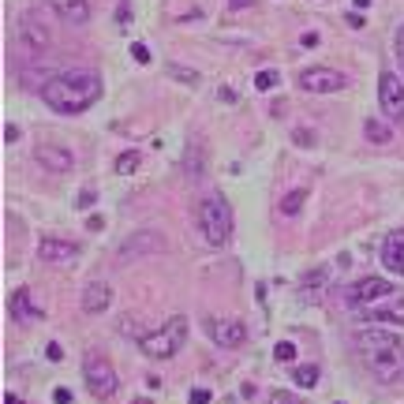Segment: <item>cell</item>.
Segmentation results:
<instances>
[{
	"mask_svg": "<svg viewBox=\"0 0 404 404\" xmlns=\"http://www.w3.org/2000/svg\"><path fill=\"white\" fill-rule=\"evenodd\" d=\"M101 98V79L98 71H60L53 79L42 83V101L53 112H64V116H75V112H86L94 101Z\"/></svg>",
	"mask_w": 404,
	"mask_h": 404,
	"instance_id": "cell-1",
	"label": "cell"
},
{
	"mask_svg": "<svg viewBox=\"0 0 404 404\" xmlns=\"http://www.w3.org/2000/svg\"><path fill=\"white\" fill-rule=\"evenodd\" d=\"M356 341L363 348V363H367V371L374 378H382V382L404 378V345L397 341V333H389V330H363Z\"/></svg>",
	"mask_w": 404,
	"mask_h": 404,
	"instance_id": "cell-2",
	"label": "cell"
},
{
	"mask_svg": "<svg viewBox=\"0 0 404 404\" xmlns=\"http://www.w3.org/2000/svg\"><path fill=\"white\" fill-rule=\"evenodd\" d=\"M199 229H202V240L210 247H225L232 240V206L225 195H206L199 202Z\"/></svg>",
	"mask_w": 404,
	"mask_h": 404,
	"instance_id": "cell-3",
	"label": "cell"
},
{
	"mask_svg": "<svg viewBox=\"0 0 404 404\" xmlns=\"http://www.w3.org/2000/svg\"><path fill=\"white\" fill-rule=\"evenodd\" d=\"M184 341H187V318L184 315H173L161 330H154V333H146L139 341V348L146 352L150 359H173L180 348H184Z\"/></svg>",
	"mask_w": 404,
	"mask_h": 404,
	"instance_id": "cell-4",
	"label": "cell"
},
{
	"mask_svg": "<svg viewBox=\"0 0 404 404\" xmlns=\"http://www.w3.org/2000/svg\"><path fill=\"white\" fill-rule=\"evenodd\" d=\"M83 378H86V389L94 397H101V400H109L116 389H120V378H116L112 363L105 356H94V352L83 359Z\"/></svg>",
	"mask_w": 404,
	"mask_h": 404,
	"instance_id": "cell-5",
	"label": "cell"
},
{
	"mask_svg": "<svg viewBox=\"0 0 404 404\" xmlns=\"http://www.w3.org/2000/svg\"><path fill=\"white\" fill-rule=\"evenodd\" d=\"M389 296H393V284H389L386 277H363V281L345 289V304L352 311H363V307L378 304V299H389Z\"/></svg>",
	"mask_w": 404,
	"mask_h": 404,
	"instance_id": "cell-6",
	"label": "cell"
},
{
	"mask_svg": "<svg viewBox=\"0 0 404 404\" xmlns=\"http://www.w3.org/2000/svg\"><path fill=\"white\" fill-rule=\"evenodd\" d=\"M378 105H382V112L393 124H404V83L397 79L393 71L378 75Z\"/></svg>",
	"mask_w": 404,
	"mask_h": 404,
	"instance_id": "cell-7",
	"label": "cell"
},
{
	"mask_svg": "<svg viewBox=\"0 0 404 404\" xmlns=\"http://www.w3.org/2000/svg\"><path fill=\"white\" fill-rule=\"evenodd\" d=\"M345 86H348V79L333 68H304L299 71V90H307V94H337Z\"/></svg>",
	"mask_w": 404,
	"mask_h": 404,
	"instance_id": "cell-8",
	"label": "cell"
},
{
	"mask_svg": "<svg viewBox=\"0 0 404 404\" xmlns=\"http://www.w3.org/2000/svg\"><path fill=\"white\" fill-rule=\"evenodd\" d=\"M206 333H210V341L221 345V348H240L247 341L243 318H210L206 322Z\"/></svg>",
	"mask_w": 404,
	"mask_h": 404,
	"instance_id": "cell-9",
	"label": "cell"
},
{
	"mask_svg": "<svg viewBox=\"0 0 404 404\" xmlns=\"http://www.w3.org/2000/svg\"><path fill=\"white\" fill-rule=\"evenodd\" d=\"M34 158H37V165L53 168V173H68V168L75 165L71 150L57 146V142H37V146H34Z\"/></svg>",
	"mask_w": 404,
	"mask_h": 404,
	"instance_id": "cell-10",
	"label": "cell"
},
{
	"mask_svg": "<svg viewBox=\"0 0 404 404\" xmlns=\"http://www.w3.org/2000/svg\"><path fill=\"white\" fill-rule=\"evenodd\" d=\"M37 258H45V262H71V258H79V243L45 236L42 243H37Z\"/></svg>",
	"mask_w": 404,
	"mask_h": 404,
	"instance_id": "cell-11",
	"label": "cell"
},
{
	"mask_svg": "<svg viewBox=\"0 0 404 404\" xmlns=\"http://www.w3.org/2000/svg\"><path fill=\"white\" fill-rule=\"evenodd\" d=\"M382 266L393 273V277H400V273H404V229H393L382 240Z\"/></svg>",
	"mask_w": 404,
	"mask_h": 404,
	"instance_id": "cell-12",
	"label": "cell"
},
{
	"mask_svg": "<svg viewBox=\"0 0 404 404\" xmlns=\"http://www.w3.org/2000/svg\"><path fill=\"white\" fill-rule=\"evenodd\" d=\"M8 311H11V318H16V322H37V318H42V307L34 304L30 289H16V292H11Z\"/></svg>",
	"mask_w": 404,
	"mask_h": 404,
	"instance_id": "cell-13",
	"label": "cell"
},
{
	"mask_svg": "<svg viewBox=\"0 0 404 404\" xmlns=\"http://www.w3.org/2000/svg\"><path fill=\"white\" fill-rule=\"evenodd\" d=\"M109 304H112V289L105 281H90L83 289V311L86 315H101V311H109Z\"/></svg>",
	"mask_w": 404,
	"mask_h": 404,
	"instance_id": "cell-14",
	"label": "cell"
},
{
	"mask_svg": "<svg viewBox=\"0 0 404 404\" xmlns=\"http://www.w3.org/2000/svg\"><path fill=\"white\" fill-rule=\"evenodd\" d=\"M19 37H23V45H27V49H34V53H45V49H49V30L34 16L19 19Z\"/></svg>",
	"mask_w": 404,
	"mask_h": 404,
	"instance_id": "cell-15",
	"label": "cell"
},
{
	"mask_svg": "<svg viewBox=\"0 0 404 404\" xmlns=\"http://www.w3.org/2000/svg\"><path fill=\"white\" fill-rule=\"evenodd\" d=\"M367 322H382V325H404V299H386L382 307H363Z\"/></svg>",
	"mask_w": 404,
	"mask_h": 404,
	"instance_id": "cell-16",
	"label": "cell"
},
{
	"mask_svg": "<svg viewBox=\"0 0 404 404\" xmlns=\"http://www.w3.org/2000/svg\"><path fill=\"white\" fill-rule=\"evenodd\" d=\"M49 8H53L64 23H86L90 19V0H49Z\"/></svg>",
	"mask_w": 404,
	"mask_h": 404,
	"instance_id": "cell-17",
	"label": "cell"
},
{
	"mask_svg": "<svg viewBox=\"0 0 404 404\" xmlns=\"http://www.w3.org/2000/svg\"><path fill=\"white\" fill-rule=\"evenodd\" d=\"M161 247H165L161 236H154V232H142V236H135L132 243L120 247V258H132L135 251H161Z\"/></svg>",
	"mask_w": 404,
	"mask_h": 404,
	"instance_id": "cell-18",
	"label": "cell"
},
{
	"mask_svg": "<svg viewBox=\"0 0 404 404\" xmlns=\"http://www.w3.org/2000/svg\"><path fill=\"white\" fill-rule=\"evenodd\" d=\"M363 135H367L374 146H386L389 139H393V132H389V127L382 124V120H363Z\"/></svg>",
	"mask_w": 404,
	"mask_h": 404,
	"instance_id": "cell-19",
	"label": "cell"
},
{
	"mask_svg": "<svg viewBox=\"0 0 404 404\" xmlns=\"http://www.w3.org/2000/svg\"><path fill=\"white\" fill-rule=\"evenodd\" d=\"M304 202H307V191L296 187V191H289V195L281 199V214H284V217H296L299 210H304Z\"/></svg>",
	"mask_w": 404,
	"mask_h": 404,
	"instance_id": "cell-20",
	"label": "cell"
},
{
	"mask_svg": "<svg viewBox=\"0 0 404 404\" xmlns=\"http://www.w3.org/2000/svg\"><path fill=\"white\" fill-rule=\"evenodd\" d=\"M139 165H142V154H139V150H124L120 158H116V173L127 176V173H135Z\"/></svg>",
	"mask_w": 404,
	"mask_h": 404,
	"instance_id": "cell-21",
	"label": "cell"
},
{
	"mask_svg": "<svg viewBox=\"0 0 404 404\" xmlns=\"http://www.w3.org/2000/svg\"><path fill=\"white\" fill-rule=\"evenodd\" d=\"M296 386H304V389H315V382H318V367L315 363H304V367H296Z\"/></svg>",
	"mask_w": 404,
	"mask_h": 404,
	"instance_id": "cell-22",
	"label": "cell"
},
{
	"mask_svg": "<svg viewBox=\"0 0 404 404\" xmlns=\"http://www.w3.org/2000/svg\"><path fill=\"white\" fill-rule=\"evenodd\" d=\"M325 277H330V270H311L307 273V277H304V289H307V296H318V289H322V284H325Z\"/></svg>",
	"mask_w": 404,
	"mask_h": 404,
	"instance_id": "cell-23",
	"label": "cell"
},
{
	"mask_svg": "<svg viewBox=\"0 0 404 404\" xmlns=\"http://www.w3.org/2000/svg\"><path fill=\"white\" fill-rule=\"evenodd\" d=\"M277 83H281V75H277V71H270V68L255 75V86H258V90H273Z\"/></svg>",
	"mask_w": 404,
	"mask_h": 404,
	"instance_id": "cell-24",
	"label": "cell"
},
{
	"mask_svg": "<svg viewBox=\"0 0 404 404\" xmlns=\"http://www.w3.org/2000/svg\"><path fill=\"white\" fill-rule=\"evenodd\" d=\"M273 359H281V363H292V359H296V345H292V341H281V345H273Z\"/></svg>",
	"mask_w": 404,
	"mask_h": 404,
	"instance_id": "cell-25",
	"label": "cell"
},
{
	"mask_svg": "<svg viewBox=\"0 0 404 404\" xmlns=\"http://www.w3.org/2000/svg\"><path fill=\"white\" fill-rule=\"evenodd\" d=\"M270 404H304V397L289 393V389H273V393H270Z\"/></svg>",
	"mask_w": 404,
	"mask_h": 404,
	"instance_id": "cell-26",
	"label": "cell"
},
{
	"mask_svg": "<svg viewBox=\"0 0 404 404\" xmlns=\"http://www.w3.org/2000/svg\"><path fill=\"white\" fill-rule=\"evenodd\" d=\"M94 202H98V191H94V187H83L79 199H75V206H79V210H90Z\"/></svg>",
	"mask_w": 404,
	"mask_h": 404,
	"instance_id": "cell-27",
	"label": "cell"
},
{
	"mask_svg": "<svg viewBox=\"0 0 404 404\" xmlns=\"http://www.w3.org/2000/svg\"><path fill=\"white\" fill-rule=\"evenodd\" d=\"M296 146H315V135H311V132H304V127H296Z\"/></svg>",
	"mask_w": 404,
	"mask_h": 404,
	"instance_id": "cell-28",
	"label": "cell"
},
{
	"mask_svg": "<svg viewBox=\"0 0 404 404\" xmlns=\"http://www.w3.org/2000/svg\"><path fill=\"white\" fill-rule=\"evenodd\" d=\"M132 57H135L139 64H150V49L142 45V42H135V45H132Z\"/></svg>",
	"mask_w": 404,
	"mask_h": 404,
	"instance_id": "cell-29",
	"label": "cell"
},
{
	"mask_svg": "<svg viewBox=\"0 0 404 404\" xmlns=\"http://www.w3.org/2000/svg\"><path fill=\"white\" fill-rule=\"evenodd\" d=\"M173 75H176V79H184V83H199V75H195V71H184V68H176V64H173Z\"/></svg>",
	"mask_w": 404,
	"mask_h": 404,
	"instance_id": "cell-30",
	"label": "cell"
},
{
	"mask_svg": "<svg viewBox=\"0 0 404 404\" xmlns=\"http://www.w3.org/2000/svg\"><path fill=\"white\" fill-rule=\"evenodd\" d=\"M45 356H49V359H53V363H60V359H64V348H60V345L53 341V345H49V348H45Z\"/></svg>",
	"mask_w": 404,
	"mask_h": 404,
	"instance_id": "cell-31",
	"label": "cell"
},
{
	"mask_svg": "<svg viewBox=\"0 0 404 404\" xmlns=\"http://www.w3.org/2000/svg\"><path fill=\"white\" fill-rule=\"evenodd\" d=\"M86 229H90V232H101V229H105V217H101V214H94V217L86 221Z\"/></svg>",
	"mask_w": 404,
	"mask_h": 404,
	"instance_id": "cell-32",
	"label": "cell"
},
{
	"mask_svg": "<svg viewBox=\"0 0 404 404\" xmlns=\"http://www.w3.org/2000/svg\"><path fill=\"white\" fill-rule=\"evenodd\" d=\"M191 404H210V389H195V393H191Z\"/></svg>",
	"mask_w": 404,
	"mask_h": 404,
	"instance_id": "cell-33",
	"label": "cell"
},
{
	"mask_svg": "<svg viewBox=\"0 0 404 404\" xmlns=\"http://www.w3.org/2000/svg\"><path fill=\"white\" fill-rule=\"evenodd\" d=\"M393 45H397V60H400V68H404V27L397 30V42Z\"/></svg>",
	"mask_w": 404,
	"mask_h": 404,
	"instance_id": "cell-34",
	"label": "cell"
},
{
	"mask_svg": "<svg viewBox=\"0 0 404 404\" xmlns=\"http://www.w3.org/2000/svg\"><path fill=\"white\" fill-rule=\"evenodd\" d=\"M53 400H57V404H71V389H64V386H60L57 393H53Z\"/></svg>",
	"mask_w": 404,
	"mask_h": 404,
	"instance_id": "cell-35",
	"label": "cell"
},
{
	"mask_svg": "<svg viewBox=\"0 0 404 404\" xmlns=\"http://www.w3.org/2000/svg\"><path fill=\"white\" fill-rule=\"evenodd\" d=\"M116 19H120L124 27H127V23H132V8H127V4H120V11H116Z\"/></svg>",
	"mask_w": 404,
	"mask_h": 404,
	"instance_id": "cell-36",
	"label": "cell"
},
{
	"mask_svg": "<svg viewBox=\"0 0 404 404\" xmlns=\"http://www.w3.org/2000/svg\"><path fill=\"white\" fill-rule=\"evenodd\" d=\"M345 19H348V27H356V30L363 27V16H359V11H348V16H345Z\"/></svg>",
	"mask_w": 404,
	"mask_h": 404,
	"instance_id": "cell-37",
	"label": "cell"
},
{
	"mask_svg": "<svg viewBox=\"0 0 404 404\" xmlns=\"http://www.w3.org/2000/svg\"><path fill=\"white\" fill-rule=\"evenodd\" d=\"M16 139H19V127L8 124V127H4V142H16Z\"/></svg>",
	"mask_w": 404,
	"mask_h": 404,
	"instance_id": "cell-38",
	"label": "cell"
},
{
	"mask_svg": "<svg viewBox=\"0 0 404 404\" xmlns=\"http://www.w3.org/2000/svg\"><path fill=\"white\" fill-rule=\"evenodd\" d=\"M304 45H307V49H315V45H318V34H315V30L304 34Z\"/></svg>",
	"mask_w": 404,
	"mask_h": 404,
	"instance_id": "cell-39",
	"label": "cell"
},
{
	"mask_svg": "<svg viewBox=\"0 0 404 404\" xmlns=\"http://www.w3.org/2000/svg\"><path fill=\"white\" fill-rule=\"evenodd\" d=\"M232 4V11H240V8H251V0H229Z\"/></svg>",
	"mask_w": 404,
	"mask_h": 404,
	"instance_id": "cell-40",
	"label": "cell"
},
{
	"mask_svg": "<svg viewBox=\"0 0 404 404\" xmlns=\"http://www.w3.org/2000/svg\"><path fill=\"white\" fill-rule=\"evenodd\" d=\"M4 404H19V397L16 393H4Z\"/></svg>",
	"mask_w": 404,
	"mask_h": 404,
	"instance_id": "cell-41",
	"label": "cell"
},
{
	"mask_svg": "<svg viewBox=\"0 0 404 404\" xmlns=\"http://www.w3.org/2000/svg\"><path fill=\"white\" fill-rule=\"evenodd\" d=\"M352 4H356V8H367V4H371V0H352Z\"/></svg>",
	"mask_w": 404,
	"mask_h": 404,
	"instance_id": "cell-42",
	"label": "cell"
},
{
	"mask_svg": "<svg viewBox=\"0 0 404 404\" xmlns=\"http://www.w3.org/2000/svg\"><path fill=\"white\" fill-rule=\"evenodd\" d=\"M135 404H150V400H146V397H139V400H135Z\"/></svg>",
	"mask_w": 404,
	"mask_h": 404,
	"instance_id": "cell-43",
	"label": "cell"
},
{
	"mask_svg": "<svg viewBox=\"0 0 404 404\" xmlns=\"http://www.w3.org/2000/svg\"><path fill=\"white\" fill-rule=\"evenodd\" d=\"M337 404H341V400H337Z\"/></svg>",
	"mask_w": 404,
	"mask_h": 404,
	"instance_id": "cell-44",
	"label": "cell"
},
{
	"mask_svg": "<svg viewBox=\"0 0 404 404\" xmlns=\"http://www.w3.org/2000/svg\"><path fill=\"white\" fill-rule=\"evenodd\" d=\"M400 382H404V378H400Z\"/></svg>",
	"mask_w": 404,
	"mask_h": 404,
	"instance_id": "cell-45",
	"label": "cell"
}]
</instances>
